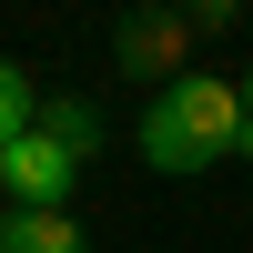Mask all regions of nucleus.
<instances>
[{"instance_id": "f257e3e1", "label": "nucleus", "mask_w": 253, "mask_h": 253, "mask_svg": "<svg viewBox=\"0 0 253 253\" xmlns=\"http://www.w3.org/2000/svg\"><path fill=\"white\" fill-rule=\"evenodd\" d=\"M142 162L152 172H213V162H253V112H243V81L223 71H182L172 91L142 101Z\"/></svg>"}, {"instance_id": "f03ea898", "label": "nucleus", "mask_w": 253, "mask_h": 253, "mask_svg": "<svg viewBox=\"0 0 253 253\" xmlns=\"http://www.w3.org/2000/svg\"><path fill=\"white\" fill-rule=\"evenodd\" d=\"M112 61L172 91V81L193 71V10H182V0H132V10H122V31H112Z\"/></svg>"}, {"instance_id": "7ed1b4c3", "label": "nucleus", "mask_w": 253, "mask_h": 253, "mask_svg": "<svg viewBox=\"0 0 253 253\" xmlns=\"http://www.w3.org/2000/svg\"><path fill=\"white\" fill-rule=\"evenodd\" d=\"M71 182H81V152L61 132H20V142H0V193L20 203V213H61L71 203Z\"/></svg>"}, {"instance_id": "20e7f679", "label": "nucleus", "mask_w": 253, "mask_h": 253, "mask_svg": "<svg viewBox=\"0 0 253 253\" xmlns=\"http://www.w3.org/2000/svg\"><path fill=\"white\" fill-rule=\"evenodd\" d=\"M0 253H81V223L71 213H0Z\"/></svg>"}, {"instance_id": "39448f33", "label": "nucleus", "mask_w": 253, "mask_h": 253, "mask_svg": "<svg viewBox=\"0 0 253 253\" xmlns=\"http://www.w3.org/2000/svg\"><path fill=\"white\" fill-rule=\"evenodd\" d=\"M41 112H51V101L31 91V71H20L10 51H0V142H20V132H41Z\"/></svg>"}, {"instance_id": "423d86ee", "label": "nucleus", "mask_w": 253, "mask_h": 253, "mask_svg": "<svg viewBox=\"0 0 253 253\" xmlns=\"http://www.w3.org/2000/svg\"><path fill=\"white\" fill-rule=\"evenodd\" d=\"M41 132H61V142H71L81 162H91V142H101V122H91V101H51V112H41Z\"/></svg>"}, {"instance_id": "0eeeda50", "label": "nucleus", "mask_w": 253, "mask_h": 253, "mask_svg": "<svg viewBox=\"0 0 253 253\" xmlns=\"http://www.w3.org/2000/svg\"><path fill=\"white\" fill-rule=\"evenodd\" d=\"M182 10H193V31H233V10H243V0H182Z\"/></svg>"}, {"instance_id": "6e6552de", "label": "nucleus", "mask_w": 253, "mask_h": 253, "mask_svg": "<svg viewBox=\"0 0 253 253\" xmlns=\"http://www.w3.org/2000/svg\"><path fill=\"white\" fill-rule=\"evenodd\" d=\"M243 112H253V71H243Z\"/></svg>"}]
</instances>
